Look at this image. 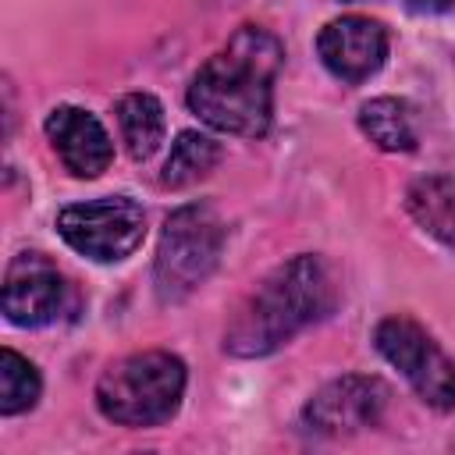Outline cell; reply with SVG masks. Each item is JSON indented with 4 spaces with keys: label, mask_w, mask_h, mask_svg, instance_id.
I'll return each mask as SVG.
<instances>
[{
    "label": "cell",
    "mask_w": 455,
    "mask_h": 455,
    "mask_svg": "<svg viewBox=\"0 0 455 455\" xmlns=\"http://www.w3.org/2000/svg\"><path fill=\"white\" fill-rule=\"evenodd\" d=\"M334 299L338 291L331 267L313 252L291 256L288 263L274 267L238 306L224 331V348L238 359L270 355L299 331L323 320L334 309Z\"/></svg>",
    "instance_id": "cell-2"
},
{
    "label": "cell",
    "mask_w": 455,
    "mask_h": 455,
    "mask_svg": "<svg viewBox=\"0 0 455 455\" xmlns=\"http://www.w3.org/2000/svg\"><path fill=\"white\" fill-rule=\"evenodd\" d=\"M281 64V39L259 25H242L228 46L196 71L188 85L192 114L224 135H263L274 117V82Z\"/></svg>",
    "instance_id": "cell-1"
},
{
    "label": "cell",
    "mask_w": 455,
    "mask_h": 455,
    "mask_svg": "<svg viewBox=\"0 0 455 455\" xmlns=\"http://www.w3.org/2000/svg\"><path fill=\"white\" fill-rule=\"evenodd\" d=\"M185 363L171 352H135L103 370L96 380V405L110 423L121 427H160L167 423L185 395Z\"/></svg>",
    "instance_id": "cell-3"
},
{
    "label": "cell",
    "mask_w": 455,
    "mask_h": 455,
    "mask_svg": "<svg viewBox=\"0 0 455 455\" xmlns=\"http://www.w3.org/2000/svg\"><path fill=\"white\" fill-rule=\"evenodd\" d=\"M359 128L373 146H380L387 153H409L419 142L409 107L395 96H377V100L363 103L359 107Z\"/></svg>",
    "instance_id": "cell-13"
},
{
    "label": "cell",
    "mask_w": 455,
    "mask_h": 455,
    "mask_svg": "<svg viewBox=\"0 0 455 455\" xmlns=\"http://www.w3.org/2000/svg\"><path fill=\"white\" fill-rule=\"evenodd\" d=\"M373 341H377V352L412 384V391L448 412L455 409V363L434 345V338L412 323L409 316H387L377 323L373 331Z\"/></svg>",
    "instance_id": "cell-6"
},
{
    "label": "cell",
    "mask_w": 455,
    "mask_h": 455,
    "mask_svg": "<svg viewBox=\"0 0 455 455\" xmlns=\"http://www.w3.org/2000/svg\"><path fill=\"white\" fill-rule=\"evenodd\" d=\"M39 391H43L39 370L14 348H4L0 352V412L18 416V412L32 409L39 402Z\"/></svg>",
    "instance_id": "cell-15"
},
{
    "label": "cell",
    "mask_w": 455,
    "mask_h": 455,
    "mask_svg": "<svg viewBox=\"0 0 455 455\" xmlns=\"http://www.w3.org/2000/svg\"><path fill=\"white\" fill-rule=\"evenodd\" d=\"M387 405V387L377 377H338L331 384H323L302 409V423L313 434L323 437H341V434H355L366 427H377Z\"/></svg>",
    "instance_id": "cell-7"
},
{
    "label": "cell",
    "mask_w": 455,
    "mask_h": 455,
    "mask_svg": "<svg viewBox=\"0 0 455 455\" xmlns=\"http://www.w3.org/2000/svg\"><path fill=\"white\" fill-rule=\"evenodd\" d=\"M46 135L53 142V153L75 178H100L114 160L107 128L82 107H53L46 114Z\"/></svg>",
    "instance_id": "cell-10"
},
{
    "label": "cell",
    "mask_w": 455,
    "mask_h": 455,
    "mask_svg": "<svg viewBox=\"0 0 455 455\" xmlns=\"http://www.w3.org/2000/svg\"><path fill=\"white\" fill-rule=\"evenodd\" d=\"M224 249V220L210 203L178 206L160 231L153 284L160 302L188 299L217 267Z\"/></svg>",
    "instance_id": "cell-4"
},
{
    "label": "cell",
    "mask_w": 455,
    "mask_h": 455,
    "mask_svg": "<svg viewBox=\"0 0 455 455\" xmlns=\"http://www.w3.org/2000/svg\"><path fill=\"white\" fill-rule=\"evenodd\" d=\"M220 164V146L203 132H181L164 160L160 185L164 188H188L199 178H206Z\"/></svg>",
    "instance_id": "cell-14"
},
{
    "label": "cell",
    "mask_w": 455,
    "mask_h": 455,
    "mask_svg": "<svg viewBox=\"0 0 455 455\" xmlns=\"http://www.w3.org/2000/svg\"><path fill=\"white\" fill-rule=\"evenodd\" d=\"M57 231L75 252L96 263H121L142 245L146 213L128 196H103L64 206L57 213Z\"/></svg>",
    "instance_id": "cell-5"
},
{
    "label": "cell",
    "mask_w": 455,
    "mask_h": 455,
    "mask_svg": "<svg viewBox=\"0 0 455 455\" xmlns=\"http://www.w3.org/2000/svg\"><path fill=\"white\" fill-rule=\"evenodd\" d=\"M316 53L323 60V68L348 82L359 85L370 75H377L387 60V28L377 18L366 14H345L334 18L320 28L316 36Z\"/></svg>",
    "instance_id": "cell-9"
},
{
    "label": "cell",
    "mask_w": 455,
    "mask_h": 455,
    "mask_svg": "<svg viewBox=\"0 0 455 455\" xmlns=\"http://www.w3.org/2000/svg\"><path fill=\"white\" fill-rule=\"evenodd\" d=\"M114 114H117V128H121V142H124L128 156L149 160L160 149L164 132H167V117H164L160 100L149 92H128L117 100Z\"/></svg>",
    "instance_id": "cell-11"
},
{
    "label": "cell",
    "mask_w": 455,
    "mask_h": 455,
    "mask_svg": "<svg viewBox=\"0 0 455 455\" xmlns=\"http://www.w3.org/2000/svg\"><path fill=\"white\" fill-rule=\"evenodd\" d=\"M68 306V281L43 252H18L4 274V316L14 327L53 323Z\"/></svg>",
    "instance_id": "cell-8"
},
{
    "label": "cell",
    "mask_w": 455,
    "mask_h": 455,
    "mask_svg": "<svg viewBox=\"0 0 455 455\" xmlns=\"http://www.w3.org/2000/svg\"><path fill=\"white\" fill-rule=\"evenodd\" d=\"M412 14H444L455 7V0H402Z\"/></svg>",
    "instance_id": "cell-16"
},
{
    "label": "cell",
    "mask_w": 455,
    "mask_h": 455,
    "mask_svg": "<svg viewBox=\"0 0 455 455\" xmlns=\"http://www.w3.org/2000/svg\"><path fill=\"white\" fill-rule=\"evenodd\" d=\"M405 210L437 242H455V185L444 174L416 178L405 192Z\"/></svg>",
    "instance_id": "cell-12"
}]
</instances>
